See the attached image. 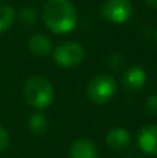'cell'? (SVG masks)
Listing matches in <instances>:
<instances>
[{"label":"cell","mask_w":157,"mask_h":158,"mask_svg":"<svg viewBox=\"0 0 157 158\" xmlns=\"http://www.w3.org/2000/svg\"><path fill=\"white\" fill-rule=\"evenodd\" d=\"M42 19L50 32L64 35L77 27L78 13L70 0H47L42 11Z\"/></svg>","instance_id":"cell-1"},{"label":"cell","mask_w":157,"mask_h":158,"mask_svg":"<svg viewBox=\"0 0 157 158\" xmlns=\"http://www.w3.org/2000/svg\"><path fill=\"white\" fill-rule=\"evenodd\" d=\"M22 94L28 106L36 110L46 108L54 100L53 85L40 75H32L25 81L24 87H22Z\"/></svg>","instance_id":"cell-2"},{"label":"cell","mask_w":157,"mask_h":158,"mask_svg":"<svg viewBox=\"0 0 157 158\" xmlns=\"http://www.w3.org/2000/svg\"><path fill=\"white\" fill-rule=\"evenodd\" d=\"M117 89H118L117 82L111 75L99 74L91 79V82L88 83L86 93L92 103L102 106V104L108 103L116 96Z\"/></svg>","instance_id":"cell-3"},{"label":"cell","mask_w":157,"mask_h":158,"mask_svg":"<svg viewBox=\"0 0 157 158\" xmlns=\"http://www.w3.org/2000/svg\"><path fill=\"white\" fill-rule=\"evenodd\" d=\"M85 58V50L78 42H66L53 50V61L61 68H74Z\"/></svg>","instance_id":"cell-4"},{"label":"cell","mask_w":157,"mask_h":158,"mask_svg":"<svg viewBox=\"0 0 157 158\" xmlns=\"http://www.w3.org/2000/svg\"><path fill=\"white\" fill-rule=\"evenodd\" d=\"M134 8L129 0H106L100 7L102 17L110 24H125L132 17Z\"/></svg>","instance_id":"cell-5"},{"label":"cell","mask_w":157,"mask_h":158,"mask_svg":"<svg viewBox=\"0 0 157 158\" xmlns=\"http://www.w3.org/2000/svg\"><path fill=\"white\" fill-rule=\"evenodd\" d=\"M138 146L145 154L157 157V125H147L139 131Z\"/></svg>","instance_id":"cell-6"},{"label":"cell","mask_w":157,"mask_h":158,"mask_svg":"<svg viewBox=\"0 0 157 158\" xmlns=\"http://www.w3.org/2000/svg\"><path fill=\"white\" fill-rule=\"evenodd\" d=\"M147 75L141 65H132L122 75V85L129 92H139L146 85Z\"/></svg>","instance_id":"cell-7"},{"label":"cell","mask_w":157,"mask_h":158,"mask_svg":"<svg viewBox=\"0 0 157 158\" xmlns=\"http://www.w3.org/2000/svg\"><path fill=\"white\" fill-rule=\"evenodd\" d=\"M106 143L113 150H125L131 144V133L124 128H113L106 135Z\"/></svg>","instance_id":"cell-8"},{"label":"cell","mask_w":157,"mask_h":158,"mask_svg":"<svg viewBox=\"0 0 157 158\" xmlns=\"http://www.w3.org/2000/svg\"><path fill=\"white\" fill-rule=\"evenodd\" d=\"M70 158H99V153L91 140L79 139L70 147Z\"/></svg>","instance_id":"cell-9"},{"label":"cell","mask_w":157,"mask_h":158,"mask_svg":"<svg viewBox=\"0 0 157 158\" xmlns=\"http://www.w3.org/2000/svg\"><path fill=\"white\" fill-rule=\"evenodd\" d=\"M28 47H29L31 53L38 57H45L49 56L53 50V44L47 36L42 35V33H35L28 39Z\"/></svg>","instance_id":"cell-10"},{"label":"cell","mask_w":157,"mask_h":158,"mask_svg":"<svg viewBox=\"0 0 157 158\" xmlns=\"http://www.w3.org/2000/svg\"><path fill=\"white\" fill-rule=\"evenodd\" d=\"M28 126H29V131L32 132L33 135H42L45 131L47 129V118L43 112L38 111L33 112L29 118V122H28Z\"/></svg>","instance_id":"cell-11"},{"label":"cell","mask_w":157,"mask_h":158,"mask_svg":"<svg viewBox=\"0 0 157 158\" xmlns=\"http://www.w3.org/2000/svg\"><path fill=\"white\" fill-rule=\"evenodd\" d=\"M15 11L7 4H0V33L8 31L14 24Z\"/></svg>","instance_id":"cell-12"},{"label":"cell","mask_w":157,"mask_h":158,"mask_svg":"<svg viewBox=\"0 0 157 158\" xmlns=\"http://www.w3.org/2000/svg\"><path fill=\"white\" fill-rule=\"evenodd\" d=\"M19 18H21V21H24L25 24L31 25L33 21H36V11L29 7L21 8V11H19Z\"/></svg>","instance_id":"cell-13"},{"label":"cell","mask_w":157,"mask_h":158,"mask_svg":"<svg viewBox=\"0 0 157 158\" xmlns=\"http://www.w3.org/2000/svg\"><path fill=\"white\" fill-rule=\"evenodd\" d=\"M145 108L149 114L152 115H157V94H153V96H149L145 103Z\"/></svg>","instance_id":"cell-14"},{"label":"cell","mask_w":157,"mask_h":158,"mask_svg":"<svg viewBox=\"0 0 157 158\" xmlns=\"http://www.w3.org/2000/svg\"><path fill=\"white\" fill-rule=\"evenodd\" d=\"M8 143H10V136L7 131L0 126V151H4L8 147Z\"/></svg>","instance_id":"cell-15"},{"label":"cell","mask_w":157,"mask_h":158,"mask_svg":"<svg viewBox=\"0 0 157 158\" xmlns=\"http://www.w3.org/2000/svg\"><path fill=\"white\" fill-rule=\"evenodd\" d=\"M145 2H146V4H149L150 7L157 8V0H145Z\"/></svg>","instance_id":"cell-16"}]
</instances>
